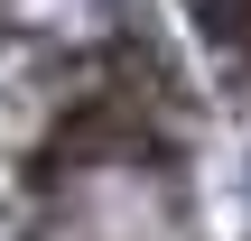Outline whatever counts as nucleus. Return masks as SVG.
<instances>
[{"mask_svg":"<svg viewBox=\"0 0 251 241\" xmlns=\"http://www.w3.org/2000/svg\"><path fill=\"white\" fill-rule=\"evenodd\" d=\"M186 19H196V37L224 46V56H242V37H251V0H186Z\"/></svg>","mask_w":251,"mask_h":241,"instance_id":"1","label":"nucleus"}]
</instances>
